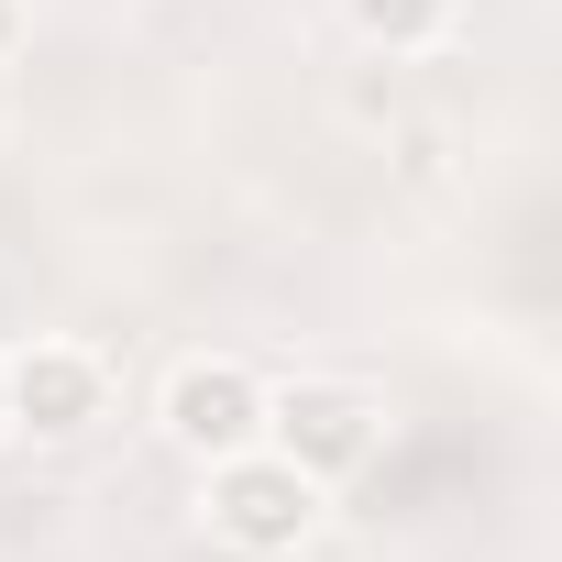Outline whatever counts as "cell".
Here are the masks:
<instances>
[{"label": "cell", "instance_id": "6da1fadb", "mask_svg": "<svg viewBox=\"0 0 562 562\" xmlns=\"http://www.w3.org/2000/svg\"><path fill=\"white\" fill-rule=\"evenodd\" d=\"M386 441V408L353 386V375H299V386H265V452H288L310 485H342L364 474Z\"/></svg>", "mask_w": 562, "mask_h": 562}, {"label": "cell", "instance_id": "7a4b0ae2", "mask_svg": "<svg viewBox=\"0 0 562 562\" xmlns=\"http://www.w3.org/2000/svg\"><path fill=\"white\" fill-rule=\"evenodd\" d=\"M199 507H210V529H221L232 551H265V562H276V551H299V540L321 529V485H310L288 452H265V441L221 452Z\"/></svg>", "mask_w": 562, "mask_h": 562}, {"label": "cell", "instance_id": "3957f363", "mask_svg": "<svg viewBox=\"0 0 562 562\" xmlns=\"http://www.w3.org/2000/svg\"><path fill=\"white\" fill-rule=\"evenodd\" d=\"M0 408H12V430L34 441H78L111 419V364L100 342H23V353H0Z\"/></svg>", "mask_w": 562, "mask_h": 562}, {"label": "cell", "instance_id": "277c9868", "mask_svg": "<svg viewBox=\"0 0 562 562\" xmlns=\"http://www.w3.org/2000/svg\"><path fill=\"white\" fill-rule=\"evenodd\" d=\"M155 419H166V441H177V452H199V463H221V452H243V441H265V375H254L243 353H188V364L166 375V397H155Z\"/></svg>", "mask_w": 562, "mask_h": 562}, {"label": "cell", "instance_id": "5b68a950", "mask_svg": "<svg viewBox=\"0 0 562 562\" xmlns=\"http://www.w3.org/2000/svg\"><path fill=\"white\" fill-rule=\"evenodd\" d=\"M353 23L386 34V45H419V34L441 23V0H353Z\"/></svg>", "mask_w": 562, "mask_h": 562}, {"label": "cell", "instance_id": "8992f818", "mask_svg": "<svg viewBox=\"0 0 562 562\" xmlns=\"http://www.w3.org/2000/svg\"><path fill=\"white\" fill-rule=\"evenodd\" d=\"M23 34H34V12H23V0H0V67L23 56Z\"/></svg>", "mask_w": 562, "mask_h": 562}, {"label": "cell", "instance_id": "52a82bcc", "mask_svg": "<svg viewBox=\"0 0 562 562\" xmlns=\"http://www.w3.org/2000/svg\"><path fill=\"white\" fill-rule=\"evenodd\" d=\"M0 430H12V408H0Z\"/></svg>", "mask_w": 562, "mask_h": 562}]
</instances>
